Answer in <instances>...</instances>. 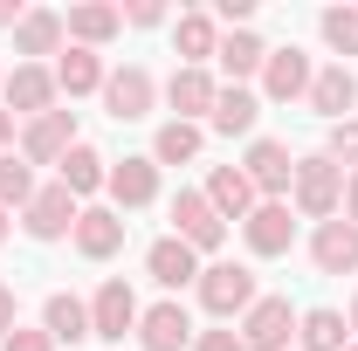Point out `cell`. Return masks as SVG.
Listing matches in <instances>:
<instances>
[{
    "instance_id": "obj_1",
    "label": "cell",
    "mask_w": 358,
    "mask_h": 351,
    "mask_svg": "<svg viewBox=\"0 0 358 351\" xmlns=\"http://www.w3.org/2000/svg\"><path fill=\"white\" fill-rule=\"evenodd\" d=\"M289 200H296V214H310V220H338L345 214V173H338L324 152H317V159H296Z\"/></svg>"
},
{
    "instance_id": "obj_2",
    "label": "cell",
    "mask_w": 358,
    "mask_h": 351,
    "mask_svg": "<svg viewBox=\"0 0 358 351\" xmlns=\"http://www.w3.org/2000/svg\"><path fill=\"white\" fill-rule=\"evenodd\" d=\"M193 289H200L207 317H248V303L262 296V289H255V268H248V262H207Z\"/></svg>"
},
{
    "instance_id": "obj_3",
    "label": "cell",
    "mask_w": 358,
    "mask_h": 351,
    "mask_svg": "<svg viewBox=\"0 0 358 351\" xmlns=\"http://www.w3.org/2000/svg\"><path fill=\"white\" fill-rule=\"evenodd\" d=\"M76 214H83V200L55 179V186H35V200L21 207V227L35 241H62V234H76Z\"/></svg>"
},
{
    "instance_id": "obj_4",
    "label": "cell",
    "mask_w": 358,
    "mask_h": 351,
    "mask_svg": "<svg viewBox=\"0 0 358 351\" xmlns=\"http://www.w3.org/2000/svg\"><path fill=\"white\" fill-rule=\"evenodd\" d=\"M138 331V296L124 275H110L96 296H90V338H103V345H124Z\"/></svg>"
},
{
    "instance_id": "obj_5",
    "label": "cell",
    "mask_w": 358,
    "mask_h": 351,
    "mask_svg": "<svg viewBox=\"0 0 358 351\" xmlns=\"http://www.w3.org/2000/svg\"><path fill=\"white\" fill-rule=\"evenodd\" d=\"M173 234L193 248V255H214L227 241V220L207 207V193H193V186H179V200H173Z\"/></svg>"
},
{
    "instance_id": "obj_6",
    "label": "cell",
    "mask_w": 358,
    "mask_h": 351,
    "mask_svg": "<svg viewBox=\"0 0 358 351\" xmlns=\"http://www.w3.org/2000/svg\"><path fill=\"white\" fill-rule=\"evenodd\" d=\"M289 338H296V310H289V296H255L248 317H241V345H248V351H289Z\"/></svg>"
},
{
    "instance_id": "obj_7",
    "label": "cell",
    "mask_w": 358,
    "mask_h": 351,
    "mask_svg": "<svg viewBox=\"0 0 358 351\" xmlns=\"http://www.w3.org/2000/svg\"><path fill=\"white\" fill-rule=\"evenodd\" d=\"M241 173H248V186H255L262 200H289V186H296V159H289V145L255 138L248 159H241Z\"/></svg>"
},
{
    "instance_id": "obj_8",
    "label": "cell",
    "mask_w": 358,
    "mask_h": 351,
    "mask_svg": "<svg viewBox=\"0 0 358 351\" xmlns=\"http://www.w3.org/2000/svg\"><path fill=\"white\" fill-rule=\"evenodd\" d=\"M76 145V110H48V117H35V124H21V159L28 166H62V152Z\"/></svg>"
},
{
    "instance_id": "obj_9",
    "label": "cell",
    "mask_w": 358,
    "mask_h": 351,
    "mask_svg": "<svg viewBox=\"0 0 358 351\" xmlns=\"http://www.w3.org/2000/svg\"><path fill=\"white\" fill-rule=\"evenodd\" d=\"M241 241H248V255H262V262L289 255V241H296V220H289V200H262L255 214L241 220Z\"/></svg>"
},
{
    "instance_id": "obj_10",
    "label": "cell",
    "mask_w": 358,
    "mask_h": 351,
    "mask_svg": "<svg viewBox=\"0 0 358 351\" xmlns=\"http://www.w3.org/2000/svg\"><path fill=\"white\" fill-rule=\"evenodd\" d=\"M193 317H186V303H152V310H138V345L145 351H193Z\"/></svg>"
},
{
    "instance_id": "obj_11",
    "label": "cell",
    "mask_w": 358,
    "mask_h": 351,
    "mask_svg": "<svg viewBox=\"0 0 358 351\" xmlns=\"http://www.w3.org/2000/svg\"><path fill=\"white\" fill-rule=\"evenodd\" d=\"M55 96H62V89H55V69H42V62H14V76H7V110H14V117L35 124V117L55 110Z\"/></svg>"
},
{
    "instance_id": "obj_12",
    "label": "cell",
    "mask_w": 358,
    "mask_h": 351,
    "mask_svg": "<svg viewBox=\"0 0 358 351\" xmlns=\"http://www.w3.org/2000/svg\"><path fill=\"white\" fill-rule=\"evenodd\" d=\"M310 262L324 268V275H358V220H317L310 234Z\"/></svg>"
},
{
    "instance_id": "obj_13",
    "label": "cell",
    "mask_w": 358,
    "mask_h": 351,
    "mask_svg": "<svg viewBox=\"0 0 358 351\" xmlns=\"http://www.w3.org/2000/svg\"><path fill=\"white\" fill-rule=\"evenodd\" d=\"M310 55L303 48H268V62H262V96L268 103H296V96H310Z\"/></svg>"
},
{
    "instance_id": "obj_14",
    "label": "cell",
    "mask_w": 358,
    "mask_h": 351,
    "mask_svg": "<svg viewBox=\"0 0 358 351\" xmlns=\"http://www.w3.org/2000/svg\"><path fill=\"white\" fill-rule=\"evenodd\" d=\"M152 96H159V89H152V76H145V69H110V76H103V110H110V117H117V124H138V117H152Z\"/></svg>"
},
{
    "instance_id": "obj_15",
    "label": "cell",
    "mask_w": 358,
    "mask_h": 351,
    "mask_svg": "<svg viewBox=\"0 0 358 351\" xmlns=\"http://www.w3.org/2000/svg\"><path fill=\"white\" fill-rule=\"evenodd\" d=\"M124 248V214L117 207H83L76 214V255L83 262H110Z\"/></svg>"
},
{
    "instance_id": "obj_16",
    "label": "cell",
    "mask_w": 358,
    "mask_h": 351,
    "mask_svg": "<svg viewBox=\"0 0 358 351\" xmlns=\"http://www.w3.org/2000/svg\"><path fill=\"white\" fill-rule=\"evenodd\" d=\"M103 186H110L117 214H131V207H152V200H159V166H152V152H145V159H117Z\"/></svg>"
},
{
    "instance_id": "obj_17",
    "label": "cell",
    "mask_w": 358,
    "mask_h": 351,
    "mask_svg": "<svg viewBox=\"0 0 358 351\" xmlns=\"http://www.w3.org/2000/svg\"><path fill=\"white\" fill-rule=\"evenodd\" d=\"M145 275H152L159 289H186V282H200V255H193L179 234H166V241L145 248Z\"/></svg>"
},
{
    "instance_id": "obj_18",
    "label": "cell",
    "mask_w": 358,
    "mask_h": 351,
    "mask_svg": "<svg viewBox=\"0 0 358 351\" xmlns=\"http://www.w3.org/2000/svg\"><path fill=\"white\" fill-rule=\"evenodd\" d=\"M207 207H214L221 220H248L255 207H262V193L248 186L241 166H214V173H207Z\"/></svg>"
},
{
    "instance_id": "obj_19",
    "label": "cell",
    "mask_w": 358,
    "mask_h": 351,
    "mask_svg": "<svg viewBox=\"0 0 358 351\" xmlns=\"http://www.w3.org/2000/svg\"><path fill=\"white\" fill-rule=\"evenodd\" d=\"M214 96H221V83H214L207 69H173V83H166V103L179 110V124L214 117Z\"/></svg>"
},
{
    "instance_id": "obj_20",
    "label": "cell",
    "mask_w": 358,
    "mask_h": 351,
    "mask_svg": "<svg viewBox=\"0 0 358 351\" xmlns=\"http://www.w3.org/2000/svg\"><path fill=\"white\" fill-rule=\"evenodd\" d=\"M352 103H358V76L345 69V62H331V69H317V76H310V110H317V117L345 124Z\"/></svg>"
},
{
    "instance_id": "obj_21",
    "label": "cell",
    "mask_w": 358,
    "mask_h": 351,
    "mask_svg": "<svg viewBox=\"0 0 358 351\" xmlns=\"http://www.w3.org/2000/svg\"><path fill=\"white\" fill-rule=\"evenodd\" d=\"M103 76H110V69H103V55H96V48H62V55H55V89H62V96H90V89H96V96H103Z\"/></svg>"
},
{
    "instance_id": "obj_22",
    "label": "cell",
    "mask_w": 358,
    "mask_h": 351,
    "mask_svg": "<svg viewBox=\"0 0 358 351\" xmlns=\"http://www.w3.org/2000/svg\"><path fill=\"white\" fill-rule=\"evenodd\" d=\"M62 28H69V42H76V48H103L117 28H124V7L83 0V7H69V14H62Z\"/></svg>"
},
{
    "instance_id": "obj_23",
    "label": "cell",
    "mask_w": 358,
    "mask_h": 351,
    "mask_svg": "<svg viewBox=\"0 0 358 351\" xmlns=\"http://www.w3.org/2000/svg\"><path fill=\"white\" fill-rule=\"evenodd\" d=\"M214 62L227 69V83L241 89L248 76H262V62H268V42H262V35H248V28H234V35H221V48H214Z\"/></svg>"
},
{
    "instance_id": "obj_24",
    "label": "cell",
    "mask_w": 358,
    "mask_h": 351,
    "mask_svg": "<svg viewBox=\"0 0 358 351\" xmlns=\"http://www.w3.org/2000/svg\"><path fill=\"white\" fill-rule=\"evenodd\" d=\"M207 124H214L221 138H248L255 124H262V96H255V89H234V83H227L221 96H214V117H207Z\"/></svg>"
},
{
    "instance_id": "obj_25",
    "label": "cell",
    "mask_w": 358,
    "mask_h": 351,
    "mask_svg": "<svg viewBox=\"0 0 358 351\" xmlns=\"http://www.w3.org/2000/svg\"><path fill=\"white\" fill-rule=\"evenodd\" d=\"M62 14L55 7H28L21 14V28H14V55H62Z\"/></svg>"
},
{
    "instance_id": "obj_26",
    "label": "cell",
    "mask_w": 358,
    "mask_h": 351,
    "mask_svg": "<svg viewBox=\"0 0 358 351\" xmlns=\"http://www.w3.org/2000/svg\"><path fill=\"white\" fill-rule=\"evenodd\" d=\"M55 179H62V186H69V193L83 200V193H96V186L110 179V159H103L96 145H83V138H76V145L62 152V166H55Z\"/></svg>"
},
{
    "instance_id": "obj_27",
    "label": "cell",
    "mask_w": 358,
    "mask_h": 351,
    "mask_svg": "<svg viewBox=\"0 0 358 351\" xmlns=\"http://www.w3.org/2000/svg\"><path fill=\"white\" fill-rule=\"evenodd\" d=\"M42 331L55 338V345H83L90 338V303H76L69 289H55V296L42 303Z\"/></svg>"
},
{
    "instance_id": "obj_28",
    "label": "cell",
    "mask_w": 358,
    "mask_h": 351,
    "mask_svg": "<svg viewBox=\"0 0 358 351\" xmlns=\"http://www.w3.org/2000/svg\"><path fill=\"white\" fill-rule=\"evenodd\" d=\"M173 42H179V69H200V62L221 48V35H214V14H179Z\"/></svg>"
},
{
    "instance_id": "obj_29",
    "label": "cell",
    "mask_w": 358,
    "mask_h": 351,
    "mask_svg": "<svg viewBox=\"0 0 358 351\" xmlns=\"http://www.w3.org/2000/svg\"><path fill=\"white\" fill-rule=\"evenodd\" d=\"M345 317L338 310H303L296 317V351H345Z\"/></svg>"
},
{
    "instance_id": "obj_30",
    "label": "cell",
    "mask_w": 358,
    "mask_h": 351,
    "mask_svg": "<svg viewBox=\"0 0 358 351\" xmlns=\"http://www.w3.org/2000/svg\"><path fill=\"white\" fill-rule=\"evenodd\" d=\"M200 159V124H159V138H152V166H193Z\"/></svg>"
},
{
    "instance_id": "obj_31",
    "label": "cell",
    "mask_w": 358,
    "mask_h": 351,
    "mask_svg": "<svg viewBox=\"0 0 358 351\" xmlns=\"http://www.w3.org/2000/svg\"><path fill=\"white\" fill-rule=\"evenodd\" d=\"M28 200H35V173L21 152H7L0 159V207H28Z\"/></svg>"
},
{
    "instance_id": "obj_32",
    "label": "cell",
    "mask_w": 358,
    "mask_h": 351,
    "mask_svg": "<svg viewBox=\"0 0 358 351\" xmlns=\"http://www.w3.org/2000/svg\"><path fill=\"white\" fill-rule=\"evenodd\" d=\"M317 28H324V42L338 48V55H358V7H324Z\"/></svg>"
},
{
    "instance_id": "obj_33",
    "label": "cell",
    "mask_w": 358,
    "mask_h": 351,
    "mask_svg": "<svg viewBox=\"0 0 358 351\" xmlns=\"http://www.w3.org/2000/svg\"><path fill=\"white\" fill-rule=\"evenodd\" d=\"M324 159H331L338 173H358V117H345V124L324 131Z\"/></svg>"
},
{
    "instance_id": "obj_34",
    "label": "cell",
    "mask_w": 358,
    "mask_h": 351,
    "mask_svg": "<svg viewBox=\"0 0 358 351\" xmlns=\"http://www.w3.org/2000/svg\"><path fill=\"white\" fill-rule=\"evenodd\" d=\"M0 351H55V338H48V331H28V324H14V331L0 338Z\"/></svg>"
},
{
    "instance_id": "obj_35",
    "label": "cell",
    "mask_w": 358,
    "mask_h": 351,
    "mask_svg": "<svg viewBox=\"0 0 358 351\" xmlns=\"http://www.w3.org/2000/svg\"><path fill=\"white\" fill-rule=\"evenodd\" d=\"M193 351H248V345H241V331H200Z\"/></svg>"
},
{
    "instance_id": "obj_36",
    "label": "cell",
    "mask_w": 358,
    "mask_h": 351,
    "mask_svg": "<svg viewBox=\"0 0 358 351\" xmlns=\"http://www.w3.org/2000/svg\"><path fill=\"white\" fill-rule=\"evenodd\" d=\"M124 21H138V28H159V21H166V7H159V0H131V7H124Z\"/></svg>"
},
{
    "instance_id": "obj_37",
    "label": "cell",
    "mask_w": 358,
    "mask_h": 351,
    "mask_svg": "<svg viewBox=\"0 0 358 351\" xmlns=\"http://www.w3.org/2000/svg\"><path fill=\"white\" fill-rule=\"evenodd\" d=\"M214 14H221L227 28H248V14H255V0H214Z\"/></svg>"
},
{
    "instance_id": "obj_38",
    "label": "cell",
    "mask_w": 358,
    "mask_h": 351,
    "mask_svg": "<svg viewBox=\"0 0 358 351\" xmlns=\"http://www.w3.org/2000/svg\"><path fill=\"white\" fill-rule=\"evenodd\" d=\"M7 331H14V289L0 282V338H7Z\"/></svg>"
},
{
    "instance_id": "obj_39",
    "label": "cell",
    "mask_w": 358,
    "mask_h": 351,
    "mask_svg": "<svg viewBox=\"0 0 358 351\" xmlns=\"http://www.w3.org/2000/svg\"><path fill=\"white\" fill-rule=\"evenodd\" d=\"M14 124H21V117H14V110H0V159L14 152Z\"/></svg>"
},
{
    "instance_id": "obj_40",
    "label": "cell",
    "mask_w": 358,
    "mask_h": 351,
    "mask_svg": "<svg viewBox=\"0 0 358 351\" xmlns=\"http://www.w3.org/2000/svg\"><path fill=\"white\" fill-rule=\"evenodd\" d=\"M21 14H28L21 0H0V28H21Z\"/></svg>"
},
{
    "instance_id": "obj_41",
    "label": "cell",
    "mask_w": 358,
    "mask_h": 351,
    "mask_svg": "<svg viewBox=\"0 0 358 351\" xmlns=\"http://www.w3.org/2000/svg\"><path fill=\"white\" fill-rule=\"evenodd\" d=\"M345 220H358V173H345Z\"/></svg>"
},
{
    "instance_id": "obj_42",
    "label": "cell",
    "mask_w": 358,
    "mask_h": 351,
    "mask_svg": "<svg viewBox=\"0 0 358 351\" xmlns=\"http://www.w3.org/2000/svg\"><path fill=\"white\" fill-rule=\"evenodd\" d=\"M0 241H7V207H0Z\"/></svg>"
},
{
    "instance_id": "obj_43",
    "label": "cell",
    "mask_w": 358,
    "mask_h": 351,
    "mask_svg": "<svg viewBox=\"0 0 358 351\" xmlns=\"http://www.w3.org/2000/svg\"><path fill=\"white\" fill-rule=\"evenodd\" d=\"M352 331H358V296H352Z\"/></svg>"
},
{
    "instance_id": "obj_44",
    "label": "cell",
    "mask_w": 358,
    "mask_h": 351,
    "mask_svg": "<svg viewBox=\"0 0 358 351\" xmlns=\"http://www.w3.org/2000/svg\"><path fill=\"white\" fill-rule=\"evenodd\" d=\"M345 351H358V345H345Z\"/></svg>"
}]
</instances>
